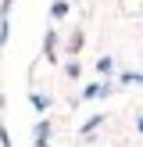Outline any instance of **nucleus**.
Instances as JSON below:
<instances>
[]
</instances>
